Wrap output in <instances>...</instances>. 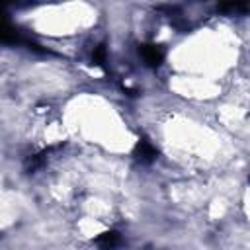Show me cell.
<instances>
[{"mask_svg":"<svg viewBox=\"0 0 250 250\" xmlns=\"http://www.w3.org/2000/svg\"><path fill=\"white\" fill-rule=\"evenodd\" d=\"M139 53H141L143 61H145L148 66H158V64L164 61V51H162L158 45H152V43H148V45H141Z\"/></svg>","mask_w":250,"mask_h":250,"instance_id":"cell-1","label":"cell"},{"mask_svg":"<svg viewBox=\"0 0 250 250\" xmlns=\"http://www.w3.org/2000/svg\"><path fill=\"white\" fill-rule=\"evenodd\" d=\"M135 156H137L139 162L150 164V162L156 158V148H154L148 141H139L137 146H135Z\"/></svg>","mask_w":250,"mask_h":250,"instance_id":"cell-2","label":"cell"},{"mask_svg":"<svg viewBox=\"0 0 250 250\" xmlns=\"http://www.w3.org/2000/svg\"><path fill=\"white\" fill-rule=\"evenodd\" d=\"M96 244L102 250H113V248H117L121 244V234L115 232V230H107V232H104V234H100L96 238Z\"/></svg>","mask_w":250,"mask_h":250,"instance_id":"cell-3","label":"cell"},{"mask_svg":"<svg viewBox=\"0 0 250 250\" xmlns=\"http://www.w3.org/2000/svg\"><path fill=\"white\" fill-rule=\"evenodd\" d=\"M219 12H227V14H240V12H250V2H230V4H219L217 6Z\"/></svg>","mask_w":250,"mask_h":250,"instance_id":"cell-4","label":"cell"},{"mask_svg":"<svg viewBox=\"0 0 250 250\" xmlns=\"http://www.w3.org/2000/svg\"><path fill=\"white\" fill-rule=\"evenodd\" d=\"M105 57H107V49H105V45H104V43L96 45L94 51H92V59H94V62H96L98 66H105Z\"/></svg>","mask_w":250,"mask_h":250,"instance_id":"cell-5","label":"cell"}]
</instances>
